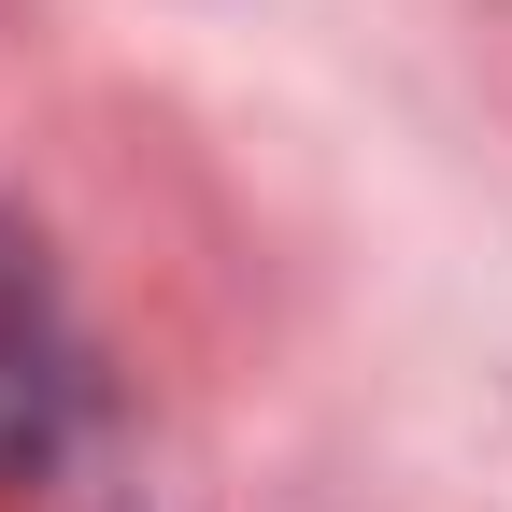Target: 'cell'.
<instances>
[{
  "mask_svg": "<svg viewBox=\"0 0 512 512\" xmlns=\"http://www.w3.org/2000/svg\"><path fill=\"white\" fill-rule=\"evenodd\" d=\"M0 413H15V328H0Z\"/></svg>",
  "mask_w": 512,
  "mask_h": 512,
  "instance_id": "obj_1",
  "label": "cell"
}]
</instances>
